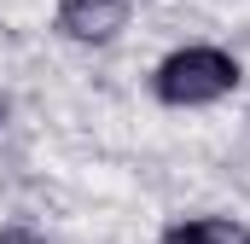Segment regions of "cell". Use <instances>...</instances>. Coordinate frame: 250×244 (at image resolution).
<instances>
[{
	"label": "cell",
	"instance_id": "cell-4",
	"mask_svg": "<svg viewBox=\"0 0 250 244\" xmlns=\"http://www.w3.org/2000/svg\"><path fill=\"white\" fill-rule=\"evenodd\" d=\"M0 244H47V233H35L29 221H6L0 227Z\"/></svg>",
	"mask_w": 250,
	"mask_h": 244
},
{
	"label": "cell",
	"instance_id": "cell-1",
	"mask_svg": "<svg viewBox=\"0 0 250 244\" xmlns=\"http://www.w3.org/2000/svg\"><path fill=\"white\" fill-rule=\"evenodd\" d=\"M239 81H245V64L227 47H209V41H187V47H175L151 64V99L169 105V111L221 105V99L239 93Z\"/></svg>",
	"mask_w": 250,
	"mask_h": 244
},
{
	"label": "cell",
	"instance_id": "cell-2",
	"mask_svg": "<svg viewBox=\"0 0 250 244\" xmlns=\"http://www.w3.org/2000/svg\"><path fill=\"white\" fill-rule=\"evenodd\" d=\"M53 23L76 47H105V41H117L128 29V0H59Z\"/></svg>",
	"mask_w": 250,
	"mask_h": 244
},
{
	"label": "cell",
	"instance_id": "cell-3",
	"mask_svg": "<svg viewBox=\"0 0 250 244\" xmlns=\"http://www.w3.org/2000/svg\"><path fill=\"white\" fill-rule=\"evenodd\" d=\"M157 244H250V227L233 215H181L163 227Z\"/></svg>",
	"mask_w": 250,
	"mask_h": 244
}]
</instances>
